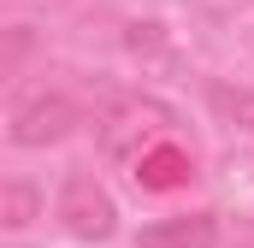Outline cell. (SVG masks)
I'll list each match as a JSON object with an SVG mask.
<instances>
[{
	"mask_svg": "<svg viewBox=\"0 0 254 248\" xmlns=\"http://www.w3.org/2000/svg\"><path fill=\"white\" fill-rule=\"evenodd\" d=\"M243 248H254V219H249V237H243Z\"/></svg>",
	"mask_w": 254,
	"mask_h": 248,
	"instance_id": "7",
	"label": "cell"
},
{
	"mask_svg": "<svg viewBox=\"0 0 254 248\" xmlns=\"http://www.w3.org/2000/svg\"><path fill=\"white\" fill-rule=\"evenodd\" d=\"M83 124V107L65 95V89H48V95H36V101H24L18 113H12V142L18 148H54L65 142L71 130Z\"/></svg>",
	"mask_w": 254,
	"mask_h": 248,
	"instance_id": "2",
	"label": "cell"
},
{
	"mask_svg": "<svg viewBox=\"0 0 254 248\" xmlns=\"http://www.w3.org/2000/svg\"><path fill=\"white\" fill-rule=\"evenodd\" d=\"M207 101L219 119H231L237 130L254 136V89H237V83H207Z\"/></svg>",
	"mask_w": 254,
	"mask_h": 248,
	"instance_id": "6",
	"label": "cell"
},
{
	"mask_svg": "<svg viewBox=\"0 0 254 248\" xmlns=\"http://www.w3.org/2000/svg\"><path fill=\"white\" fill-rule=\"evenodd\" d=\"M54 213H60V225L77 237V243H107V237L119 231V201L107 195V184H101L95 172H71V178L60 184Z\"/></svg>",
	"mask_w": 254,
	"mask_h": 248,
	"instance_id": "1",
	"label": "cell"
},
{
	"mask_svg": "<svg viewBox=\"0 0 254 248\" xmlns=\"http://www.w3.org/2000/svg\"><path fill=\"white\" fill-rule=\"evenodd\" d=\"M190 178H195V154L178 148L172 136L136 154V184L142 189H178V184H190Z\"/></svg>",
	"mask_w": 254,
	"mask_h": 248,
	"instance_id": "4",
	"label": "cell"
},
{
	"mask_svg": "<svg viewBox=\"0 0 254 248\" xmlns=\"http://www.w3.org/2000/svg\"><path fill=\"white\" fill-rule=\"evenodd\" d=\"M136 248H219V213H178V219H160L142 231Z\"/></svg>",
	"mask_w": 254,
	"mask_h": 248,
	"instance_id": "3",
	"label": "cell"
},
{
	"mask_svg": "<svg viewBox=\"0 0 254 248\" xmlns=\"http://www.w3.org/2000/svg\"><path fill=\"white\" fill-rule=\"evenodd\" d=\"M36 48H42L36 24H6V30H0V89H6L12 77H24V65L36 60Z\"/></svg>",
	"mask_w": 254,
	"mask_h": 248,
	"instance_id": "5",
	"label": "cell"
}]
</instances>
